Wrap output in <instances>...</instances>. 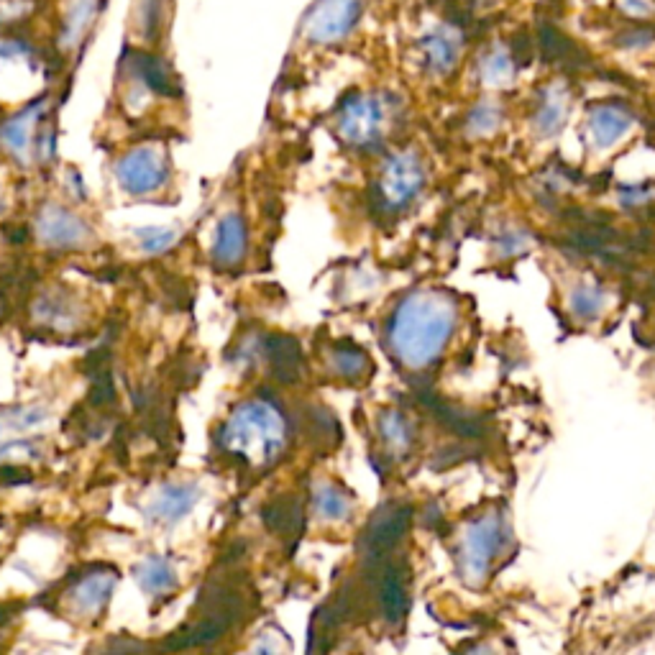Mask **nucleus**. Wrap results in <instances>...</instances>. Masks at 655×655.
<instances>
[{
  "label": "nucleus",
  "mask_w": 655,
  "mask_h": 655,
  "mask_svg": "<svg viewBox=\"0 0 655 655\" xmlns=\"http://www.w3.org/2000/svg\"><path fill=\"white\" fill-rule=\"evenodd\" d=\"M499 123H502V108H499V103H494V100H482V103L469 113V131L474 136L492 134V131H497Z\"/></svg>",
  "instance_id": "dca6fc26"
},
{
  "label": "nucleus",
  "mask_w": 655,
  "mask_h": 655,
  "mask_svg": "<svg viewBox=\"0 0 655 655\" xmlns=\"http://www.w3.org/2000/svg\"><path fill=\"white\" fill-rule=\"evenodd\" d=\"M366 0H313L300 24V36L315 49H331L348 41L359 29Z\"/></svg>",
  "instance_id": "7ed1b4c3"
},
{
  "label": "nucleus",
  "mask_w": 655,
  "mask_h": 655,
  "mask_svg": "<svg viewBox=\"0 0 655 655\" xmlns=\"http://www.w3.org/2000/svg\"><path fill=\"white\" fill-rule=\"evenodd\" d=\"M192 502H195L192 489H167V494L159 499L157 515L164 517V520H177V517H182L190 510Z\"/></svg>",
  "instance_id": "f3484780"
},
{
  "label": "nucleus",
  "mask_w": 655,
  "mask_h": 655,
  "mask_svg": "<svg viewBox=\"0 0 655 655\" xmlns=\"http://www.w3.org/2000/svg\"><path fill=\"white\" fill-rule=\"evenodd\" d=\"M269 348H272V359L277 366V374L282 379L297 377V364H300V346L287 336H272L269 338Z\"/></svg>",
  "instance_id": "2eb2a0df"
},
{
  "label": "nucleus",
  "mask_w": 655,
  "mask_h": 655,
  "mask_svg": "<svg viewBox=\"0 0 655 655\" xmlns=\"http://www.w3.org/2000/svg\"><path fill=\"white\" fill-rule=\"evenodd\" d=\"M461 57V36L451 26H433L418 39V59L428 75H448Z\"/></svg>",
  "instance_id": "0eeeda50"
},
{
  "label": "nucleus",
  "mask_w": 655,
  "mask_h": 655,
  "mask_svg": "<svg viewBox=\"0 0 655 655\" xmlns=\"http://www.w3.org/2000/svg\"><path fill=\"white\" fill-rule=\"evenodd\" d=\"M620 3L632 16H650V11H653V3H650V0H620Z\"/></svg>",
  "instance_id": "5701e85b"
},
{
  "label": "nucleus",
  "mask_w": 655,
  "mask_h": 655,
  "mask_svg": "<svg viewBox=\"0 0 655 655\" xmlns=\"http://www.w3.org/2000/svg\"><path fill=\"white\" fill-rule=\"evenodd\" d=\"M456 325V305L443 292H415L397 308L389 341L402 364L428 366L443 354Z\"/></svg>",
  "instance_id": "f257e3e1"
},
{
  "label": "nucleus",
  "mask_w": 655,
  "mask_h": 655,
  "mask_svg": "<svg viewBox=\"0 0 655 655\" xmlns=\"http://www.w3.org/2000/svg\"><path fill=\"white\" fill-rule=\"evenodd\" d=\"M379 190H382V198L389 208H400V205L410 203L423 190V164L410 151L397 154L384 167Z\"/></svg>",
  "instance_id": "423d86ee"
},
{
  "label": "nucleus",
  "mask_w": 655,
  "mask_h": 655,
  "mask_svg": "<svg viewBox=\"0 0 655 655\" xmlns=\"http://www.w3.org/2000/svg\"><path fill=\"white\" fill-rule=\"evenodd\" d=\"M569 118V93L563 87H551L540 100L533 126L540 136H556Z\"/></svg>",
  "instance_id": "9b49d317"
},
{
  "label": "nucleus",
  "mask_w": 655,
  "mask_h": 655,
  "mask_svg": "<svg viewBox=\"0 0 655 655\" xmlns=\"http://www.w3.org/2000/svg\"><path fill=\"white\" fill-rule=\"evenodd\" d=\"M246 246V231L241 218L231 215L221 223V231H218V244H215V259L221 264H236L241 256H244Z\"/></svg>",
  "instance_id": "f8f14e48"
},
{
  "label": "nucleus",
  "mask_w": 655,
  "mask_h": 655,
  "mask_svg": "<svg viewBox=\"0 0 655 655\" xmlns=\"http://www.w3.org/2000/svg\"><path fill=\"white\" fill-rule=\"evenodd\" d=\"M100 13V0H67L59 11V41L75 49Z\"/></svg>",
  "instance_id": "9d476101"
},
{
  "label": "nucleus",
  "mask_w": 655,
  "mask_h": 655,
  "mask_svg": "<svg viewBox=\"0 0 655 655\" xmlns=\"http://www.w3.org/2000/svg\"><path fill=\"white\" fill-rule=\"evenodd\" d=\"M502 545H505V525L497 515H484L471 522L458 543V569L464 579L471 584L487 579Z\"/></svg>",
  "instance_id": "20e7f679"
},
{
  "label": "nucleus",
  "mask_w": 655,
  "mask_h": 655,
  "mask_svg": "<svg viewBox=\"0 0 655 655\" xmlns=\"http://www.w3.org/2000/svg\"><path fill=\"white\" fill-rule=\"evenodd\" d=\"M223 443L238 456L249 458L251 464H264L274 458L285 443V428L272 407L246 405L231 418L223 433Z\"/></svg>",
  "instance_id": "f03ea898"
},
{
  "label": "nucleus",
  "mask_w": 655,
  "mask_h": 655,
  "mask_svg": "<svg viewBox=\"0 0 655 655\" xmlns=\"http://www.w3.org/2000/svg\"><path fill=\"white\" fill-rule=\"evenodd\" d=\"M602 300H604L602 292L594 290V287H586L584 285V290H581L579 295H576L574 302H576V310H579V313L594 315L599 308H602Z\"/></svg>",
  "instance_id": "4be33fe9"
},
{
  "label": "nucleus",
  "mask_w": 655,
  "mask_h": 655,
  "mask_svg": "<svg viewBox=\"0 0 655 655\" xmlns=\"http://www.w3.org/2000/svg\"><path fill=\"white\" fill-rule=\"evenodd\" d=\"M118 174H121L123 185L131 192H149L154 187H159V182L164 180L167 174V167H164V159L159 157L157 151L151 149H136L131 151L126 159L118 167Z\"/></svg>",
  "instance_id": "6e6552de"
},
{
  "label": "nucleus",
  "mask_w": 655,
  "mask_h": 655,
  "mask_svg": "<svg viewBox=\"0 0 655 655\" xmlns=\"http://www.w3.org/2000/svg\"><path fill=\"white\" fill-rule=\"evenodd\" d=\"M141 581H144L149 592H164V589H169V586L174 584V576L162 561L149 558V561L144 563V569H141Z\"/></svg>",
  "instance_id": "a211bd4d"
},
{
  "label": "nucleus",
  "mask_w": 655,
  "mask_h": 655,
  "mask_svg": "<svg viewBox=\"0 0 655 655\" xmlns=\"http://www.w3.org/2000/svg\"><path fill=\"white\" fill-rule=\"evenodd\" d=\"M41 231L52 244H75L85 236V228L72 218V215L62 213V210H49L41 221Z\"/></svg>",
  "instance_id": "4468645a"
},
{
  "label": "nucleus",
  "mask_w": 655,
  "mask_h": 655,
  "mask_svg": "<svg viewBox=\"0 0 655 655\" xmlns=\"http://www.w3.org/2000/svg\"><path fill=\"white\" fill-rule=\"evenodd\" d=\"M479 77L489 87H505L515 80V62L502 47H494L479 59Z\"/></svg>",
  "instance_id": "ddd939ff"
},
{
  "label": "nucleus",
  "mask_w": 655,
  "mask_h": 655,
  "mask_svg": "<svg viewBox=\"0 0 655 655\" xmlns=\"http://www.w3.org/2000/svg\"><path fill=\"white\" fill-rule=\"evenodd\" d=\"M632 116L620 108V105H599L594 108L589 121H586V131H589V141L597 149H609L615 146L622 136L630 131Z\"/></svg>",
  "instance_id": "1a4fd4ad"
},
{
  "label": "nucleus",
  "mask_w": 655,
  "mask_h": 655,
  "mask_svg": "<svg viewBox=\"0 0 655 655\" xmlns=\"http://www.w3.org/2000/svg\"><path fill=\"white\" fill-rule=\"evenodd\" d=\"M338 134L348 144L366 146L377 141L389 121V103L377 93L348 95L338 108Z\"/></svg>",
  "instance_id": "39448f33"
},
{
  "label": "nucleus",
  "mask_w": 655,
  "mask_h": 655,
  "mask_svg": "<svg viewBox=\"0 0 655 655\" xmlns=\"http://www.w3.org/2000/svg\"><path fill=\"white\" fill-rule=\"evenodd\" d=\"M167 13V3H162V0H139L134 16L136 21L144 26V31H154V34H157L159 21H164Z\"/></svg>",
  "instance_id": "6ab92c4d"
},
{
  "label": "nucleus",
  "mask_w": 655,
  "mask_h": 655,
  "mask_svg": "<svg viewBox=\"0 0 655 655\" xmlns=\"http://www.w3.org/2000/svg\"><path fill=\"white\" fill-rule=\"evenodd\" d=\"M320 510H323V515L328 517H343L348 510V499L343 497L341 492H336V489H328V492H323Z\"/></svg>",
  "instance_id": "412c9836"
},
{
  "label": "nucleus",
  "mask_w": 655,
  "mask_h": 655,
  "mask_svg": "<svg viewBox=\"0 0 655 655\" xmlns=\"http://www.w3.org/2000/svg\"><path fill=\"white\" fill-rule=\"evenodd\" d=\"M382 430H384V438H387L395 448H407V443H410V428H407L405 418L397 415V412L384 415Z\"/></svg>",
  "instance_id": "aec40b11"
}]
</instances>
